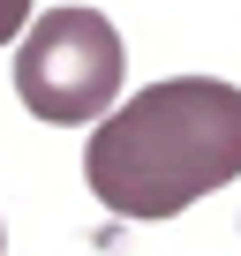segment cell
I'll return each mask as SVG.
<instances>
[{"label": "cell", "mask_w": 241, "mask_h": 256, "mask_svg": "<svg viewBox=\"0 0 241 256\" xmlns=\"http://www.w3.org/2000/svg\"><path fill=\"white\" fill-rule=\"evenodd\" d=\"M241 174V90L218 76L144 83L90 128L83 181L120 218H174Z\"/></svg>", "instance_id": "6da1fadb"}, {"label": "cell", "mask_w": 241, "mask_h": 256, "mask_svg": "<svg viewBox=\"0 0 241 256\" xmlns=\"http://www.w3.org/2000/svg\"><path fill=\"white\" fill-rule=\"evenodd\" d=\"M120 68H128L120 30L98 8H46L16 38V98L53 128L106 120L120 98Z\"/></svg>", "instance_id": "7a4b0ae2"}, {"label": "cell", "mask_w": 241, "mask_h": 256, "mask_svg": "<svg viewBox=\"0 0 241 256\" xmlns=\"http://www.w3.org/2000/svg\"><path fill=\"white\" fill-rule=\"evenodd\" d=\"M30 30V0H0V46H16Z\"/></svg>", "instance_id": "3957f363"}]
</instances>
